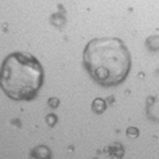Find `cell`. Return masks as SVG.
<instances>
[{
	"mask_svg": "<svg viewBox=\"0 0 159 159\" xmlns=\"http://www.w3.org/2000/svg\"><path fill=\"white\" fill-rule=\"evenodd\" d=\"M82 64L94 82L103 87L122 83L131 70V54L118 38H94L87 43Z\"/></svg>",
	"mask_w": 159,
	"mask_h": 159,
	"instance_id": "6da1fadb",
	"label": "cell"
},
{
	"mask_svg": "<svg viewBox=\"0 0 159 159\" xmlns=\"http://www.w3.org/2000/svg\"><path fill=\"white\" fill-rule=\"evenodd\" d=\"M44 81V70L39 60L30 53L9 54L1 65L0 87L14 100L34 99Z\"/></svg>",
	"mask_w": 159,
	"mask_h": 159,
	"instance_id": "7a4b0ae2",
	"label": "cell"
},
{
	"mask_svg": "<svg viewBox=\"0 0 159 159\" xmlns=\"http://www.w3.org/2000/svg\"><path fill=\"white\" fill-rule=\"evenodd\" d=\"M147 115L152 121L159 122V97H148Z\"/></svg>",
	"mask_w": 159,
	"mask_h": 159,
	"instance_id": "3957f363",
	"label": "cell"
},
{
	"mask_svg": "<svg viewBox=\"0 0 159 159\" xmlns=\"http://www.w3.org/2000/svg\"><path fill=\"white\" fill-rule=\"evenodd\" d=\"M32 158H52V151L47 146H38L31 151Z\"/></svg>",
	"mask_w": 159,
	"mask_h": 159,
	"instance_id": "277c9868",
	"label": "cell"
},
{
	"mask_svg": "<svg viewBox=\"0 0 159 159\" xmlns=\"http://www.w3.org/2000/svg\"><path fill=\"white\" fill-rule=\"evenodd\" d=\"M124 153H125V151H124V147H122L121 143L115 142V143L109 146V154H110V157H113V158H122Z\"/></svg>",
	"mask_w": 159,
	"mask_h": 159,
	"instance_id": "5b68a950",
	"label": "cell"
},
{
	"mask_svg": "<svg viewBox=\"0 0 159 159\" xmlns=\"http://www.w3.org/2000/svg\"><path fill=\"white\" fill-rule=\"evenodd\" d=\"M107 109V103L105 100L102 99V98H96V99L92 102V111L94 114H103Z\"/></svg>",
	"mask_w": 159,
	"mask_h": 159,
	"instance_id": "8992f818",
	"label": "cell"
},
{
	"mask_svg": "<svg viewBox=\"0 0 159 159\" xmlns=\"http://www.w3.org/2000/svg\"><path fill=\"white\" fill-rule=\"evenodd\" d=\"M146 47L151 52H158L159 50V36H151L146 40Z\"/></svg>",
	"mask_w": 159,
	"mask_h": 159,
	"instance_id": "52a82bcc",
	"label": "cell"
},
{
	"mask_svg": "<svg viewBox=\"0 0 159 159\" xmlns=\"http://www.w3.org/2000/svg\"><path fill=\"white\" fill-rule=\"evenodd\" d=\"M45 120H47V124H48L49 126H52V127L55 126L57 122H58V118H57L55 114H48L47 118H45Z\"/></svg>",
	"mask_w": 159,
	"mask_h": 159,
	"instance_id": "ba28073f",
	"label": "cell"
},
{
	"mask_svg": "<svg viewBox=\"0 0 159 159\" xmlns=\"http://www.w3.org/2000/svg\"><path fill=\"white\" fill-rule=\"evenodd\" d=\"M126 135L129 136V137H137L139 135V131L137 130V127H134V126H131V127H129L127 130H126Z\"/></svg>",
	"mask_w": 159,
	"mask_h": 159,
	"instance_id": "9c48e42d",
	"label": "cell"
},
{
	"mask_svg": "<svg viewBox=\"0 0 159 159\" xmlns=\"http://www.w3.org/2000/svg\"><path fill=\"white\" fill-rule=\"evenodd\" d=\"M60 104V100L59 98H57V97H52V98H49L48 99V105L50 107V108H58Z\"/></svg>",
	"mask_w": 159,
	"mask_h": 159,
	"instance_id": "30bf717a",
	"label": "cell"
}]
</instances>
